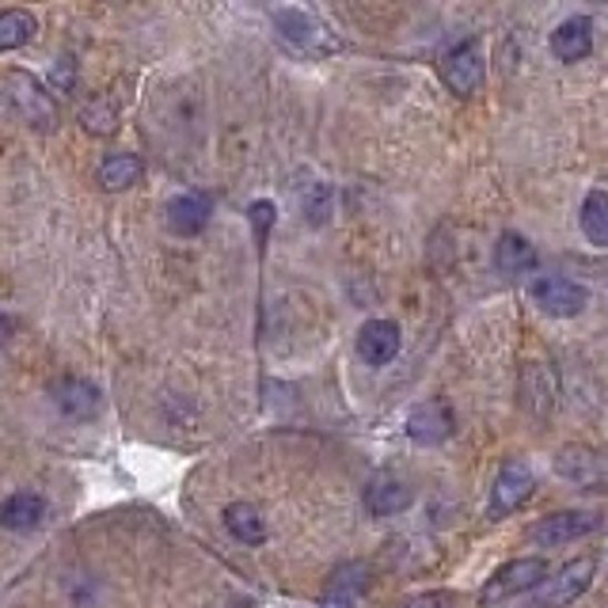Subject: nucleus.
Instances as JSON below:
<instances>
[{
	"label": "nucleus",
	"mask_w": 608,
	"mask_h": 608,
	"mask_svg": "<svg viewBox=\"0 0 608 608\" xmlns=\"http://www.w3.org/2000/svg\"><path fill=\"white\" fill-rule=\"evenodd\" d=\"M213 217V199L202 191H186L168 202V229L175 236H199Z\"/></svg>",
	"instance_id": "nucleus-12"
},
{
	"label": "nucleus",
	"mask_w": 608,
	"mask_h": 608,
	"mask_svg": "<svg viewBox=\"0 0 608 608\" xmlns=\"http://www.w3.org/2000/svg\"><path fill=\"white\" fill-rule=\"evenodd\" d=\"M589 50H594V20H586V16H570V20L559 23L556 34H551V53H556L559 61H567V65L589 58Z\"/></svg>",
	"instance_id": "nucleus-13"
},
{
	"label": "nucleus",
	"mask_w": 608,
	"mask_h": 608,
	"mask_svg": "<svg viewBox=\"0 0 608 608\" xmlns=\"http://www.w3.org/2000/svg\"><path fill=\"white\" fill-rule=\"evenodd\" d=\"M495 266H498V274H506V278H525V274L536 266V247L521 236V232H503L495 244Z\"/></svg>",
	"instance_id": "nucleus-15"
},
{
	"label": "nucleus",
	"mask_w": 608,
	"mask_h": 608,
	"mask_svg": "<svg viewBox=\"0 0 608 608\" xmlns=\"http://www.w3.org/2000/svg\"><path fill=\"white\" fill-rule=\"evenodd\" d=\"M247 217H252V229H255V236H259V247L266 244V236H271V229H274V202H252V210H247Z\"/></svg>",
	"instance_id": "nucleus-25"
},
{
	"label": "nucleus",
	"mask_w": 608,
	"mask_h": 608,
	"mask_svg": "<svg viewBox=\"0 0 608 608\" xmlns=\"http://www.w3.org/2000/svg\"><path fill=\"white\" fill-rule=\"evenodd\" d=\"M442 77L453 95L468 100V95L483 84V53L476 42H460V47L442 61Z\"/></svg>",
	"instance_id": "nucleus-9"
},
{
	"label": "nucleus",
	"mask_w": 608,
	"mask_h": 608,
	"mask_svg": "<svg viewBox=\"0 0 608 608\" xmlns=\"http://www.w3.org/2000/svg\"><path fill=\"white\" fill-rule=\"evenodd\" d=\"M53 404L65 411L69 418H92L100 411V388L80 377H65L53 384Z\"/></svg>",
	"instance_id": "nucleus-16"
},
{
	"label": "nucleus",
	"mask_w": 608,
	"mask_h": 608,
	"mask_svg": "<svg viewBox=\"0 0 608 608\" xmlns=\"http://www.w3.org/2000/svg\"><path fill=\"white\" fill-rule=\"evenodd\" d=\"M407 608H456V601H453V594H423V597H415Z\"/></svg>",
	"instance_id": "nucleus-26"
},
{
	"label": "nucleus",
	"mask_w": 608,
	"mask_h": 608,
	"mask_svg": "<svg viewBox=\"0 0 608 608\" xmlns=\"http://www.w3.org/2000/svg\"><path fill=\"white\" fill-rule=\"evenodd\" d=\"M304 217H308V225H327V217H331L327 186H312V191L304 194Z\"/></svg>",
	"instance_id": "nucleus-24"
},
{
	"label": "nucleus",
	"mask_w": 608,
	"mask_h": 608,
	"mask_svg": "<svg viewBox=\"0 0 608 608\" xmlns=\"http://www.w3.org/2000/svg\"><path fill=\"white\" fill-rule=\"evenodd\" d=\"M548 578V563L544 559H514L506 567H498L495 575L487 578L483 586L479 601L483 605H498V601H509V597H521V594H533L536 586Z\"/></svg>",
	"instance_id": "nucleus-3"
},
{
	"label": "nucleus",
	"mask_w": 608,
	"mask_h": 608,
	"mask_svg": "<svg viewBox=\"0 0 608 608\" xmlns=\"http://www.w3.org/2000/svg\"><path fill=\"white\" fill-rule=\"evenodd\" d=\"M80 122H84V130H92V133H111L119 126V111H114L111 100H92L84 107V114H80Z\"/></svg>",
	"instance_id": "nucleus-23"
},
{
	"label": "nucleus",
	"mask_w": 608,
	"mask_h": 608,
	"mask_svg": "<svg viewBox=\"0 0 608 608\" xmlns=\"http://www.w3.org/2000/svg\"><path fill=\"white\" fill-rule=\"evenodd\" d=\"M12 88H16V92H20V100H16V103H20L23 119L31 122V126H39V130H50L53 122H58V119H53V107H50V100H47V95L39 92V84H34L31 77L16 73V77H12Z\"/></svg>",
	"instance_id": "nucleus-18"
},
{
	"label": "nucleus",
	"mask_w": 608,
	"mask_h": 608,
	"mask_svg": "<svg viewBox=\"0 0 608 608\" xmlns=\"http://www.w3.org/2000/svg\"><path fill=\"white\" fill-rule=\"evenodd\" d=\"M597 575V559L594 556H578L570 559L567 567H559L551 578H544L540 586H536V608H567L575 605L578 597L586 594L589 582H594Z\"/></svg>",
	"instance_id": "nucleus-1"
},
{
	"label": "nucleus",
	"mask_w": 608,
	"mask_h": 608,
	"mask_svg": "<svg viewBox=\"0 0 608 608\" xmlns=\"http://www.w3.org/2000/svg\"><path fill=\"white\" fill-rule=\"evenodd\" d=\"M411 498H415L411 483H404L399 476H392V472H377V476L365 483V506H369L373 517L404 514V509L411 506Z\"/></svg>",
	"instance_id": "nucleus-11"
},
{
	"label": "nucleus",
	"mask_w": 608,
	"mask_h": 608,
	"mask_svg": "<svg viewBox=\"0 0 608 608\" xmlns=\"http://www.w3.org/2000/svg\"><path fill=\"white\" fill-rule=\"evenodd\" d=\"M369 589V567L365 563H343L327 575L324 582V601L327 605H354Z\"/></svg>",
	"instance_id": "nucleus-14"
},
{
	"label": "nucleus",
	"mask_w": 608,
	"mask_h": 608,
	"mask_svg": "<svg viewBox=\"0 0 608 608\" xmlns=\"http://www.w3.org/2000/svg\"><path fill=\"white\" fill-rule=\"evenodd\" d=\"M34 31H39V20H34L31 12H23V8H8V12H0V50L27 47V42L34 39Z\"/></svg>",
	"instance_id": "nucleus-21"
},
{
	"label": "nucleus",
	"mask_w": 608,
	"mask_h": 608,
	"mask_svg": "<svg viewBox=\"0 0 608 608\" xmlns=\"http://www.w3.org/2000/svg\"><path fill=\"white\" fill-rule=\"evenodd\" d=\"M536 490V472L525 460H506L490 487V517H506L521 509Z\"/></svg>",
	"instance_id": "nucleus-6"
},
{
	"label": "nucleus",
	"mask_w": 608,
	"mask_h": 608,
	"mask_svg": "<svg viewBox=\"0 0 608 608\" xmlns=\"http://www.w3.org/2000/svg\"><path fill=\"white\" fill-rule=\"evenodd\" d=\"M399 346H404V335H399V324H392V320H369L357 331V357L365 365L381 369V365L396 362Z\"/></svg>",
	"instance_id": "nucleus-8"
},
{
	"label": "nucleus",
	"mask_w": 608,
	"mask_h": 608,
	"mask_svg": "<svg viewBox=\"0 0 608 608\" xmlns=\"http://www.w3.org/2000/svg\"><path fill=\"white\" fill-rule=\"evenodd\" d=\"M274 27H278L282 39L301 53L331 50V34L316 20H312L308 12H301V8H282V12L274 16Z\"/></svg>",
	"instance_id": "nucleus-10"
},
{
	"label": "nucleus",
	"mask_w": 608,
	"mask_h": 608,
	"mask_svg": "<svg viewBox=\"0 0 608 608\" xmlns=\"http://www.w3.org/2000/svg\"><path fill=\"white\" fill-rule=\"evenodd\" d=\"M529 297L540 312H548V316L556 320H570L578 316V312H586L589 304V293L582 290L578 282L570 278H559V274H544V278H536L529 285Z\"/></svg>",
	"instance_id": "nucleus-5"
},
{
	"label": "nucleus",
	"mask_w": 608,
	"mask_h": 608,
	"mask_svg": "<svg viewBox=\"0 0 608 608\" xmlns=\"http://www.w3.org/2000/svg\"><path fill=\"white\" fill-rule=\"evenodd\" d=\"M47 517V503H42L39 495H20L4 498V506H0V525H4L8 533H31L39 529V521Z\"/></svg>",
	"instance_id": "nucleus-17"
},
{
	"label": "nucleus",
	"mask_w": 608,
	"mask_h": 608,
	"mask_svg": "<svg viewBox=\"0 0 608 608\" xmlns=\"http://www.w3.org/2000/svg\"><path fill=\"white\" fill-rule=\"evenodd\" d=\"M453 430H456V418L445 399H423V404L407 415V437L415 445H442L449 442Z\"/></svg>",
	"instance_id": "nucleus-7"
},
{
	"label": "nucleus",
	"mask_w": 608,
	"mask_h": 608,
	"mask_svg": "<svg viewBox=\"0 0 608 608\" xmlns=\"http://www.w3.org/2000/svg\"><path fill=\"white\" fill-rule=\"evenodd\" d=\"M594 529H601V514L594 509H559V514H548L529 529V540L536 548H559V544L582 540Z\"/></svg>",
	"instance_id": "nucleus-4"
},
{
	"label": "nucleus",
	"mask_w": 608,
	"mask_h": 608,
	"mask_svg": "<svg viewBox=\"0 0 608 608\" xmlns=\"http://www.w3.org/2000/svg\"><path fill=\"white\" fill-rule=\"evenodd\" d=\"M225 525H229V533L236 536L240 544H263L266 540L263 514H259L255 506H247V503H232L225 509Z\"/></svg>",
	"instance_id": "nucleus-19"
},
{
	"label": "nucleus",
	"mask_w": 608,
	"mask_h": 608,
	"mask_svg": "<svg viewBox=\"0 0 608 608\" xmlns=\"http://www.w3.org/2000/svg\"><path fill=\"white\" fill-rule=\"evenodd\" d=\"M141 179V160L130 156V152H114L100 164V186L103 191H130Z\"/></svg>",
	"instance_id": "nucleus-20"
},
{
	"label": "nucleus",
	"mask_w": 608,
	"mask_h": 608,
	"mask_svg": "<svg viewBox=\"0 0 608 608\" xmlns=\"http://www.w3.org/2000/svg\"><path fill=\"white\" fill-rule=\"evenodd\" d=\"M582 232L594 247H608V194L589 191L582 202Z\"/></svg>",
	"instance_id": "nucleus-22"
},
{
	"label": "nucleus",
	"mask_w": 608,
	"mask_h": 608,
	"mask_svg": "<svg viewBox=\"0 0 608 608\" xmlns=\"http://www.w3.org/2000/svg\"><path fill=\"white\" fill-rule=\"evenodd\" d=\"M551 468L563 483L578 490H608V456L586 445H567L551 456Z\"/></svg>",
	"instance_id": "nucleus-2"
}]
</instances>
